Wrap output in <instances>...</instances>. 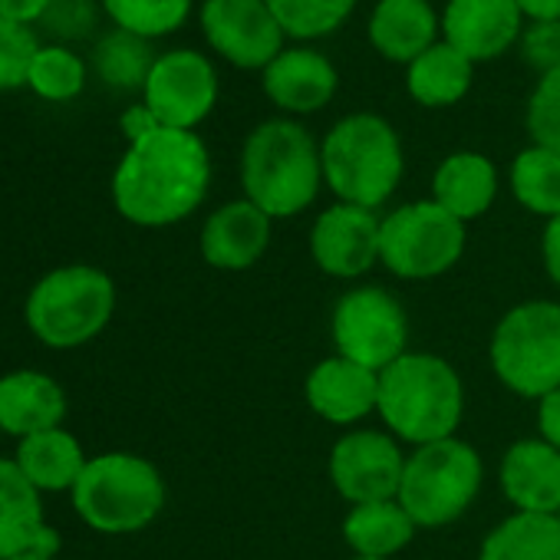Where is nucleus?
Here are the masks:
<instances>
[{"mask_svg": "<svg viewBox=\"0 0 560 560\" xmlns=\"http://www.w3.org/2000/svg\"><path fill=\"white\" fill-rule=\"evenodd\" d=\"M211 188V155L198 132L165 129L129 142L113 172V205L136 228H172L195 214Z\"/></svg>", "mask_w": 560, "mask_h": 560, "instance_id": "nucleus-1", "label": "nucleus"}, {"mask_svg": "<svg viewBox=\"0 0 560 560\" xmlns=\"http://www.w3.org/2000/svg\"><path fill=\"white\" fill-rule=\"evenodd\" d=\"M324 185L320 142L291 116L257 122L241 145V188L270 221L307 211Z\"/></svg>", "mask_w": 560, "mask_h": 560, "instance_id": "nucleus-2", "label": "nucleus"}, {"mask_svg": "<svg viewBox=\"0 0 560 560\" xmlns=\"http://www.w3.org/2000/svg\"><path fill=\"white\" fill-rule=\"evenodd\" d=\"M376 416L389 435L412 448L452 439L465 416V386L458 370L435 353H402L380 373Z\"/></svg>", "mask_w": 560, "mask_h": 560, "instance_id": "nucleus-3", "label": "nucleus"}, {"mask_svg": "<svg viewBox=\"0 0 560 560\" xmlns=\"http://www.w3.org/2000/svg\"><path fill=\"white\" fill-rule=\"evenodd\" d=\"M320 165L324 185L337 195V201L376 211L402 182V139L380 113H350L324 136Z\"/></svg>", "mask_w": 560, "mask_h": 560, "instance_id": "nucleus-4", "label": "nucleus"}, {"mask_svg": "<svg viewBox=\"0 0 560 560\" xmlns=\"http://www.w3.org/2000/svg\"><path fill=\"white\" fill-rule=\"evenodd\" d=\"M116 301V280L103 267L63 264L27 291L24 324L47 350H80L109 327Z\"/></svg>", "mask_w": 560, "mask_h": 560, "instance_id": "nucleus-5", "label": "nucleus"}, {"mask_svg": "<svg viewBox=\"0 0 560 560\" xmlns=\"http://www.w3.org/2000/svg\"><path fill=\"white\" fill-rule=\"evenodd\" d=\"M165 498L162 471L136 452L93 455L70 491L77 517L103 537L145 530L162 514Z\"/></svg>", "mask_w": 560, "mask_h": 560, "instance_id": "nucleus-6", "label": "nucleus"}, {"mask_svg": "<svg viewBox=\"0 0 560 560\" xmlns=\"http://www.w3.org/2000/svg\"><path fill=\"white\" fill-rule=\"evenodd\" d=\"M481 481V455L465 439L452 435L432 445H419L406 455L399 504L419 527H445L475 504Z\"/></svg>", "mask_w": 560, "mask_h": 560, "instance_id": "nucleus-7", "label": "nucleus"}, {"mask_svg": "<svg viewBox=\"0 0 560 560\" xmlns=\"http://www.w3.org/2000/svg\"><path fill=\"white\" fill-rule=\"evenodd\" d=\"M491 370L504 389L524 399H544L560 389V304L527 301L511 307L488 347Z\"/></svg>", "mask_w": 560, "mask_h": 560, "instance_id": "nucleus-8", "label": "nucleus"}, {"mask_svg": "<svg viewBox=\"0 0 560 560\" xmlns=\"http://www.w3.org/2000/svg\"><path fill=\"white\" fill-rule=\"evenodd\" d=\"M468 241V224L442 205L409 201L380 224V264L399 280H432L448 273Z\"/></svg>", "mask_w": 560, "mask_h": 560, "instance_id": "nucleus-9", "label": "nucleus"}, {"mask_svg": "<svg viewBox=\"0 0 560 560\" xmlns=\"http://www.w3.org/2000/svg\"><path fill=\"white\" fill-rule=\"evenodd\" d=\"M330 334L337 357L353 360L373 373H383L402 353H409V320L402 304L373 284L353 288L337 301Z\"/></svg>", "mask_w": 560, "mask_h": 560, "instance_id": "nucleus-10", "label": "nucleus"}, {"mask_svg": "<svg viewBox=\"0 0 560 560\" xmlns=\"http://www.w3.org/2000/svg\"><path fill=\"white\" fill-rule=\"evenodd\" d=\"M142 103L159 126L195 132L218 103V70L198 50H168L152 63Z\"/></svg>", "mask_w": 560, "mask_h": 560, "instance_id": "nucleus-11", "label": "nucleus"}, {"mask_svg": "<svg viewBox=\"0 0 560 560\" xmlns=\"http://www.w3.org/2000/svg\"><path fill=\"white\" fill-rule=\"evenodd\" d=\"M205 44L237 70L264 73L267 63L288 47L267 0H205L201 4Z\"/></svg>", "mask_w": 560, "mask_h": 560, "instance_id": "nucleus-12", "label": "nucleus"}, {"mask_svg": "<svg viewBox=\"0 0 560 560\" xmlns=\"http://www.w3.org/2000/svg\"><path fill=\"white\" fill-rule=\"evenodd\" d=\"M406 455L399 439L376 429H350L330 452V481L350 504L399 498Z\"/></svg>", "mask_w": 560, "mask_h": 560, "instance_id": "nucleus-13", "label": "nucleus"}, {"mask_svg": "<svg viewBox=\"0 0 560 560\" xmlns=\"http://www.w3.org/2000/svg\"><path fill=\"white\" fill-rule=\"evenodd\" d=\"M380 224L383 218L360 205H330L311 228L314 264L337 280H357L380 264Z\"/></svg>", "mask_w": 560, "mask_h": 560, "instance_id": "nucleus-14", "label": "nucleus"}, {"mask_svg": "<svg viewBox=\"0 0 560 560\" xmlns=\"http://www.w3.org/2000/svg\"><path fill=\"white\" fill-rule=\"evenodd\" d=\"M260 90L291 119L311 116L334 103L340 90V73L334 60L314 47H284L260 73Z\"/></svg>", "mask_w": 560, "mask_h": 560, "instance_id": "nucleus-15", "label": "nucleus"}, {"mask_svg": "<svg viewBox=\"0 0 560 560\" xmlns=\"http://www.w3.org/2000/svg\"><path fill=\"white\" fill-rule=\"evenodd\" d=\"M524 14L514 0H448L442 11V40L475 67L517 47Z\"/></svg>", "mask_w": 560, "mask_h": 560, "instance_id": "nucleus-16", "label": "nucleus"}, {"mask_svg": "<svg viewBox=\"0 0 560 560\" xmlns=\"http://www.w3.org/2000/svg\"><path fill=\"white\" fill-rule=\"evenodd\" d=\"M270 231H273V221L247 198H237V201L214 208L205 218L198 250L208 267L237 273V270L254 267L267 254Z\"/></svg>", "mask_w": 560, "mask_h": 560, "instance_id": "nucleus-17", "label": "nucleus"}, {"mask_svg": "<svg viewBox=\"0 0 560 560\" xmlns=\"http://www.w3.org/2000/svg\"><path fill=\"white\" fill-rule=\"evenodd\" d=\"M304 396L324 422L357 425L380 406V373L343 357H327L307 373Z\"/></svg>", "mask_w": 560, "mask_h": 560, "instance_id": "nucleus-18", "label": "nucleus"}, {"mask_svg": "<svg viewBox=\"0 0 560 560\" xmlns=\"http://www.w3.org/2000/svg\"><path fill=\"white\" fill-rule=\"evenodd\" d=\"M24 550L60 553V534L47 524L44 494L24 478L14 458L0 455V560Z\"/></svg>", "mask_w": 560, "mask_h": 560, "instance_id": "nucleus-19", "label": "nucleus"}, {"mask_svg": "<svg viewBox=\"0 0 560 560\" xmlns=\"http://www.w3.org/2000/svg\"><path fill=\"white\" fill-rule=\"evenodd\" d=\"M67 389L40 370H11L0 376V432L11 439H31L67 422Z\"/></svg>", "mask_w": 560, "mask_h": 560, "instance_id": "nucleus-20", "label": "nucleus"}, {"mask_svg": "<svg viewBox=\"0 0 560 560\" xmlns=\"http://www.w3.org/2000/svg\"><path fill=\"white\" fill-rule=\"evenodd\" d=\"M501 491L514 511L557 514L560 511V448L544 439H517L501 458Z\"/></svg>", "mask_w": 560, "mask_h": 560, "instance_id": "nucleus-21", "label": "nucleus"}, {"mask_svg": "<svg viewBox=\"0 0 560 560\" xmlns=\"http://www.w3.org/2000/svg\"><path fill=\"white\" fill-rule=\"evenodd\" d=\"M366 34L383 60L409 67L442 40V14L432 0H376Z\"/></svg>", "mask_w": 560, "mask_h": 560, "instance_id": "nucleus-22", "label": "nucleus"}, {"mask_svg": "<svg viewBox=\"0 0 560 560\" xmlns=\"http://www.w3.org/2000/svg\"><path fill=\"white\" fill-rule=\"evenodd\" d=\"M498 185L501 178L494 162L481 152L462 149L439 162L432 175V201L468 224L491 211L498 198Z\"/></svg>", "mask_w": 560, "mask_h": 560, "instance_id": "nucleus-23", "label": "nucleus"}, {"mask_svg": "<svg viewBox=\"0 0 560 560\" xmlns=\"http://www.w3.org/2000/svg\"><path fill=\"white\" fill-rule=\"evenodd\" d=\"M14 462L40 494H60V491H73L90 455L83 442L67 425H60V429L37 432L31 439H21Z\"/></svg>", "mask_w": 560, "mask_h": 560, "instance_id": "nucleus-24", "label": "nucleus"}, {"mask_svg": "<svg viewBox=\"0 0 560 560\" xmlns=\"http://www.w3.org/2000/svg\"><path fill=\"white\" fill-rule=\"evenodd\" d=\"M471 83H475V63L445 40H439L406 67V90L412 103L425 109L458 106L471 93Z\"/></svg>", "mask_w": 560, "mask_h": 560, "instance_id": "nucleus-25", "label": "nucleus"}, {"mask_svg": "<svg viewBox=\"0 0 560 560\" xmlns=\"http://www.w3.org/2000/svg\"><path fill=\"white\" fill-rule=\"evenodd\" d=\"M419 524L409 517V511L393 501H370L353 504L343 517V540L357 557H380L393 560L402 547L412 544Z\"/></svg>", "mask_w": 560, "mask_h": 560, "instance_id": "nucleus-26", "label": "nucleus"}, {"mask_svg": "<svg viewBox=\"0 0 560 560\" xmlns=\"http://www.w3.org/2000/svg\"><path fill=\"white\" fill-rule=\"evenodd\" d=\"M478 560H560V524L553 514L514 511L485 534Z\"/></svg>", "mask_w": 560, "mask_h": 560, "instance_id": "nucleus-27", "label": "nucleus"}, {"mask_svg": "<svg viewBox=\"0 0 560 560\" xmlns=\"http://www.w3.org/2000/svg\"><path fill=\"white\" fill-rule=\"evenodd\" d=\"M508 185L514 201L540 218H557L560 214V152L544 149V145H527L524 152L514 155Z\"/></svg>", "mask_w": 560, "mask_h": 560, "instance_id": "nucleus-28", "label": "nucleus"}, {"mask_svg": "<svg viewBox=\"0 0 560 560\" xmlns=\"http://www.w3.org/2000/svg\"><path fill=\"white\" fill-rule=\"evenodd\" d=\"M155 60L159 57L152 54V40H142L126 31L106 34L93 50V67L100 80L113 90H142Z\"/></svg>", "mask_w": 560, "mask_h": 560, "instance_id": "nucleus-29", "label": "nucleus"}, {"mask_svg": "<svg viewBox=\"0 0 560 560\" xmlns=\"http://www.w3.org/2000/svg\"><path fill=\"white\" fill-rule=\"evenodd\" d=\"M360 0H267V8L273 11L280 31L288 34V40H320L340 31Z\"/></svg>", "mask_w": 560, "mask_h": 560, "instance_id": "nucleus-30", "label": "nucleus"}, {"mask_svg": "<svg viewBox=\"0 0 560 560\" xmlns=\"http://www.w3.org/2000/svg\"><path fill=\"white\" fill-rule=\"evenodd\" d=\"M195 0H100L116 31L136 34L142 40H159L185 27Z\"/></svg>", "mask_w": 560, "mask_h": 560, "instance_id": "nucleus-31", "label": "nucleus"}, {"mask_svg": "<svg viewBox=\"0 0 560 560\" xmlns=\"http://www.w3.org/2000/svg\"><path fill=\"white\" fill-rule=\"evenodd\" d=\"M27 86L47 100V103H70L83 93L86 86V63L80 54H73L63 44H47L37 50L31 63Z\"/></svg>", "mask_w": 560, "mask_h": 560, "instance_id": "nucleus-32", "label": "nucleus"}, {"mask_svg": "<svg viewBox=\"0 0 560 560\" xmlns=\"http://www.w3.org/2000/svg\"><path fill=\"white\" fill-rule=\"evenodd\" d=\"M524 126L534 145L560 152V67L537 77L530 100H527Z\"/></svg>", "mask_w": 560, "mask_h": 560, "instance_id": "nucleus-33", "label": "nucleus"}, {"mask_svg": "<svg viewBox=\"0 0 560 560\" xmlns=\"http://www.w3.org/2000/svg\"><path fill=\"white\" fill-rule=\"evenodd\" d=\"M40 47L44 44L37 40L31 27L0 18V93L27 86L31 63Z\"/></svg>", "mask_w": 560, "mask_h": 560, "instance_id": "nucleus-34", "label": "nucleus"}, {"mask_svg": "<svg viewBox=\"0 0 560 560\" xmlns=\"http://www.w3.org/2000/svg\"><path fill=\"white\" fill-rule=\"evenodd\" d=\"M40 24L63 44L86 40L96 27V0H50Z\"/></svg>", "mask_w": 560, "mask_h": 560, "instance_id": "nucleus-35", "label": "nucleus"}, {"mask_svg": "<svg viewBox=\"0 0 560 560\" xmlns=\"http://www.w3.org/2000/svg\"><path fill=\"white\" fill-rule=\"evenodd\" d=\"M517 50L537 77L560 67V21H527Z\"/></svg>", "mask_w": 560, "mask_h": 560, "instance_id": "nucleus-36", "label": "nucleus"}, {"mask_svg": "<svg viewBox=\"0 0 560 560\" xmlns=\"http://www.w3.org/2000/svg\"><path fill=\"white\" fill-rule=\"evenodd\" d=\"M537 429L547 445L560 448V389L537 399Z\"/></svg>", "mask_w": 560, "mask_h": 560, "instance_id": "nucleus-37", "label": "nucleus"}, {"mask_svg": "<svg viewBox=\"0 0 560 560\" xmlns=\"http://www.w3.org/2000/svg\"><path fill=\"white\" fill-rule=\"evenodd\" d=\"M540 257H544V270L550 277V284L560 288V214L550 218L544 224V234H540Z\"/></svg>", "mask_w": 560, "mask_h": 560, "instance_id": "nucleus-38", "label": "nucleus"}, {"mask_svg": "<svg viewBox=\"0 0 560 560\" xmlns=\"http://www.w3.org/2000/svg\"><path fill=\"white\" fill-rule=\"evenodd\" d=\"M50 8V0H0V18L14 24H40Z\"/></svg>", "mask_w": 560, "mask_h": 560, "instance_id": "nucleus-39", "label": "nucleus"}, {"mask_svg": "<svg viewBox=\"0 0 560 560\" xmlns=\"http://www.w3.org/2000/svg\"><path fill=\"white\" fill-rule=\"evenodd\" d=\"M119 129H122V136H126L129 142H139L142 136H149V132L159 129V119L152 116V109H149L145 103H139V106H129V109L122 113Z\"/></svg>", "mask_w": 560, "mask_h": 560, "instance_id": "nucleus-40", "label": "nucleus"}, {"mask_svg": "<svg viewBox=\"0 0 560 560\" xmlns=\"http://www.w3.org/2000/svg\"><path fill=\"white\" fill-rule=\"evenodd\" d=\"M524 21H560V0H514Z\"/></svg>", "mask_w": 560, "mask_h": 560, "instance_id": "nucleus-41", "label": "nucleus"}, {"mask_svg": "<svg viewBox=\"0 0 560 560\" xmlns=\"http://www.w3.org/2000/svg\"><path fill=\"white\" fill-rule=\"evenodd\" d=\"M8 560H57V553H47V550H24V553L8 557Z\"/></svg>", "mask_w": 560, "mask_h": 560, "instance_id": "nucleus-42", "label": "nucleus"}, {"mask_svg": "<svg viewBox=\"0 0 560 560\" xmlns=\"http://www.w3.org/2000/svg\"><path fill=\"white\" fill-rule=\"evenodd\" d=\"M353 560H380V557H353Z\"/></svg>", "mask_w": 560, "mask_h": 560, "instance_id": "nucleus-43", "label": "nucleus"}, {"mask_svg": "<svg viewBox=\"0 0 560 560\" xmlns=\"http://www.w3.org/2000/svg\"><path fill=\"white\" fill-rule=\"evenodd\" d=\"M553 517H557V524H560V511H557V514H553Z\"/></svg>", "mask_w": 560, "mask_h": 560, "instance_id": "nucleus-44", "label": "nucleus"}, {"mask_svg": "<svg viewBox=\"0 0 560 560\" xmlns=\"http://www.w3.org/2000/svg\"><path fill=\"white\" fill-rule=\"evenodd\" d=\"M0 439H4V432H0Z\"/></svg>", "mask_w": 560, "mask_h": 560, "instance_id": "nucleus-45", "label": "nucleus"}]
</instances>
